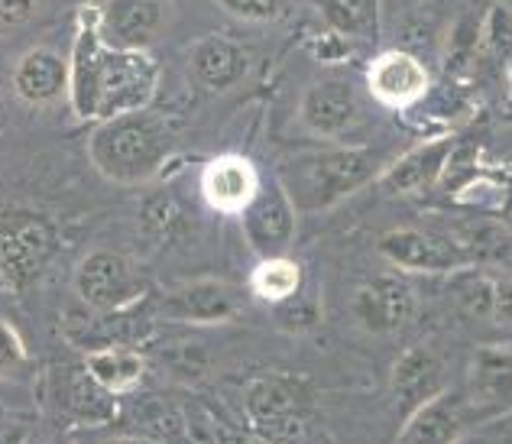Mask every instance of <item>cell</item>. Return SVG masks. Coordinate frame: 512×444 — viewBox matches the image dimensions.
<instances>
[{"label": "cell", "instance_id": "22", "mask_svg": "<svg viewBox=\"0 0 512 444\" xmlns=\"http://www.w3.org/2000/svg\"><path fill=\"white\" fill-rule=\"evenodd\" d=\"M85 367L114 396L133 393L146 376V360L140 351H133V344H111V347H98V351H88Z\"/></svg>", "mask_w": 512, "mask_h": 444}, {"label": "cell", "instance_id": "11", "mask_svg": "<svg viewBox=\"0 0 512 444\" xmlns=\"http://www.w3.org/2000/svg\"><path fill=\"white\" fill-rule=\"evenodd\" d=\"M107 46L111 43H107L101 30V7H82L75 17V39L69 52V104L78 120H94V85H98Z\"/></svg>", "mask_w": 512, "mask_h": 444}, {"label": "cell", "instance_id": "4", "mask_svg": "<svg viewBox=\"0 0 512 444\" xmlns=\"http://www.w3.org/2000/svg\"><path fill=\"white\" fill-rule=\"evenodd\" d=\"M250 432L273 444H305L308 438V389L292 373H263L244 396Z\"/></svg>", "mask_w": 512, "mask_h": 444}, {"label": "cell", "instance_id": "29", "mask_svg": "<svg viewBox=\"0 0 512 444\" xmlns=\"http://www.w3.org/2000/svg\"><path fill=\"white\" fill-rule=\"evenodd\" d=\"M0 360H4V370L20 367V363H26V347H23V338H20L17 328H13L7 318L0 321Z\"/></svg>", "mask_w": 512, "mask_h": 444}, {"label": "cell", "instance_id": "16", "mask_svg": "<svg viewBox=\"0 0 512 444\" xmlns=\"http://www.w3.org/2000/svg\"><path fill=\"white\" fill-rule=\"evenodd\" d=\"M201 198L205 205L218 214H244L247 205L260 192V172L250 163L247 156H237V153H227L211 159V163L201 169Z\"/></svg>", "mask_w": 512, "mask_h": 444}, {"label": "cell", "instance_id": "13", "mask_svg": "<svg viewBox=\"0 0 512 444\" xmlns=\"http://www.w3.org/2000/svg\"><path fill=\"white\" fill-rule=\"evenodd\" d=\"M159 312L182 325H224L240 315V295L221 279H192L172 286L159 302Z\"/></svg>", "mask_w": 512, "mask_h": 444}, {"label": "cell", "instance_id": "1", "mask_svg": "<svg viewBox=\"0 0 512 444\" xmlns=\"http://www.w3.org/2000/svg\"><path fill=\"white\" fill-rule=\"evenodd\" d=\"M383 176L380 153L367 146H338V150H308L279 159L276 179L286 188L299 214H321L357 195L363 185Z\"/></svg>", "mask_w": 512, "mask_h": 444}, {"label": "cell", "instance_id": "7", "mask_svg": "<svg viewBox=\"0 0 512 444\" xmlns=\"http://www.w3.org/2000/svg\"><path fill=\"white\" fill-rule=\"evenodd\" d=\"M380 253L402 273L457 276L474 266L451 231L438 234L422 231V227H396V231L380 237Z\"/></svg>", "mask_w": 512, "mask_h": 444}, {"label": "cell", "instance_id": "5", "mask_svg": "<svg viewBox=\"0 0 512 444\" xmlns=\"http://www.w3.org/2000/svg\"><path fill=\"white\" fill-rule=\"evenodd\" d=\"M159 91V62L150 49H117L107 46L98 85H94V120H111L120 114L146 111Z\"/></svg>", "mask_w": 512, "mask_h": 444}, {"label": "cell", "instance_id": "10", "mask_svg": "<svg viewBox=\"0 0 512 444\" xmlns=\"http://www.w3.org/2000/svg\"><path fill=\"white\" fill-rule=\"evenodd\" d=\"M172 13L175 0H107L101 7V30L117 49H150L166 36Z\"/></svg>", "mask_w": 512, "mask_h": 444}, {"label": "cell", "instance_id": "33", "mask_svg": "<svg viewBox=\"0 0 512 444\" xmlns=\"http://www.w3.org/2000/svg\"><path fill=\"white\" fill-rule=\"evenodd\" d=\"M30 441V425H23L20 419L4 422V444H26Z\"/></svg>", "mask_w": 512, "mask_h": 444}, {"label": "cell", "instance_id": "2", "mask_svg": "<svg viewBox=\"0 0 512 444\" xmlns=\"http://www.w3.org/2000/svg\"><path fill=\"white\" fill-rule=\"evenodd\" d=\"M91 166L114 185H143L159 176L172 156V127L146 111L101 120L88 140Z\"/></svg>", "mask_w": 512, "mask_h": 444}, {"label": "cell", "instance_id": "24", "mask_svg": "<svg viewBox=\"0 0 512 444\" xmlns=\"http://www.w3.org/2000/svg\"><path fill=\"white\" fill-rule=\"evenodd\" d=\"M65 409L75 422L85 425H107L114 422V415L120 412L117 396L107 386H101L88 367L69 373V386H65Z\"/></svg>", "mask_w": 512, "mask_h": 444}, {"label": "cell", "instance_id": "18", "mask_svg": "<svg viewBox=\"0 0 512 444\" xmlns=\"http://www.w3.org/2000/svg\"><path fill=\"white\" fill-rule=\"evenodd\" d=\"M451 159H454V140L448 133H441V137H431L415 146V150H409L406 156H399L396 163H389L376 182L383 185L386 195H419L428 192L448 172Z\"/></svg>", "mask_w": 512, "mask_h": 444}, {"label": "cell", "instance_id": "9", "mask_svg": "<svg viewBox=\"0 0 512 444\" xmlns=\"http://www.w3.org/2000/svg\"><path fill=\"white\" fill-rule=\"evenodd\" d=\"M354 318L370 334H396L409 325L415 295L409 279L399 273H376L354 292Z\"/></svg>", "mask_w": 512, "mask_h": 444}, {"label": "cell", "instance_id": "35", "mask_svg": "<svg viewBox=\"0 0 512 444\" xmlns=\"http://www.w3.org/2000/svg\"><path fill=\"white\" fill-rule=\"evenodd\" d=\"M52 444H75V441H65V438H62V441H52Z\"/></svg>", "mask_w": 512, "mask_h": 444}, {"label": "cell", "instance_id": "17", "mask_svg": "<svg viewBox=\"0 0 512 444\" xmlns=\"http://www.w3.org/2000/svg\"><path fill=\"white\" fill-rule=\"evenodd\" d=\"M360 114V94L357 88L344 82V78H328V82L308 85V91L299 101V120L305 130H312L315 137H341Z\"/></svg>", "mask_w": 512, "mask_h": 444}, {"label": "cell", "instance_id": "14", "mask_svg": "<svg viewBox=\"0 0 512 444\" xmlns=\"http://www.w3.org/2000/svg\"><path fill=\"white\" fill-rule=\"evenodd\" d=\"M467 402L477 419H503L512 412V351L503 344L477 347L467 373Z\"/></svg>", "mask_w": 512, "mask_h": 444}, {"label": "cell", "instance_id": "3", "mask_svg": "<svg viewBox=\"0 0 512 444\" xmlns=\"http://www.w3.org/2000/svg\"><path fill=\"white\" fill-rule=\"evenodd\" d=\"M59 253V231L46 214L7 208L0 218V282L7 292H23L46 273Z\"/></svg>", "mask_w": 512, "mask_h": 444}, {"label": "cell", "instance_id": "23", "mask_svg": "<svg viewBox=\"0 0 512 444\" xmlns=\"http://www.w3.org/2000/svg\"><path fill=\"white\" fill-rule=\"evenodd\" d=\"M457 244L467 250L470 263L512 266V227L496 218H470L451 227Z\"/></svg>", "mask_w": 512, "mask_h": 444}, {"label": "cell", "instance_id": "15", "mask_svg": "<svg viewBox=\"0 0 512 444\" xmlns=\"http://www.w3.org/2000/svg\"><path fill=\"white\" fill-rule=\"evenodd\" d=\"M367 85H370V94L383 107L402 111V107H415V104L425 101L431 75L425 69V62L415 56V52L386 49L370 62Z\"/></svg>", "mask_w": 512, "mask_h": 444}, {"label": "cell", "instance_id": "31", "mask_svg": "<svg viewBox=\"0 0 512 444\" xmlns=\"http://www.w3.org/2000/svg\"><path fill=\"white\" fill-rule=\"evenodd\" d=\"M39 0H0V20L10 30V26H20L23 20H30V13L36 10Z\"/></svg>", "mask_w": 512, "mask_h": 444}, {"label": "cell", "instance_id": "21", "mask_svg": "<svg viewBox=\"0 0 512 444\" xmlns=\"http://www.w3.org/2000/svg\"><path fill=\"white\" fill-rule=\"evenodd\" d=\"M72 85V69L69 59H62L56 49L36 46L17 62L13 69V88L23 101L30 104H52L62 94H69Z\"/></svg>", "mask_w": 512, "mask_h": 444}, {"label": "cell", "instance_id": "30", "mask_svg": "<svg viewBox=\"0 0 512 444\" xmlns=\"http://www.w3.org/2000/svg\"><path fill=\"white\" fill-rule=\"evenodd\" d=\"M493 321L512 325V276L493 279Z\"/></svg>", "mask_w": 512, "mask_h": 444}, {"label": "cell", "instance_id": "8", "mask_svg": "<svg viewBox=\"0 0 512 444\" xmlns=\"http://www.w3.org/2000/svg\"><path fill=\"white\" fill-rule=\"evenodd\" d=\"M295 221H299V208L292 205V198L279 185V179L263 182L247 211L240 214L247 244L260 260L286 257L295 240Z\"/></svg>", "mask_w": 512, "mask_h": 444}, {"label": "cell", "instance_id": "27", "mask_svg": "<svg viewBox=\"0 0 512 444\" xmlns=\"http://www.w3.org/2000/svg\"><path fill=\"white\" fill-rule=\"evenodd\" d=\"M218 4L244 23H276L289 10V0H218Z\"/></svg>", "mask_w": 512, "mask_h": 444}, {"label": "cell", "instance_id": "28", "mask_svg": "<svg viewBox=\"0 0 512 444\" xmlns=\"http://www.w3.org/2000/svg\"><path fill=\"white\" fill-rule=\"evenodd\" d=\"M175 224H179V208H175V201L169 195H153L146 198V208H143V227L150 231L153 237L166 240Z\"/></svg>", "mask_w": 512, "mask_h": 444}, {"label": "cell", "instance_id": "36", "mask_svg": "<svg viewBox=\"0 0 512 444\" xmlns=\"http://www.w3.org/2000/svg\"><path fill=\"white\" fill-rule=\"evenodd\" d=\"M509 114H512V94H509Z\"/></svg>", "mask_w": 512, "mask_h": 444}, {"label": "cell", "instance_id": "20", "mask_svg": "<svg viewBox=\"0 0 512 444\" xmlns=\"http://www.w3.org/2000/svg\"><path fill=\"white\" fill-rule=\"evenodd\" d=\"M393 402L402 415H412L428 399L444 393V363L431 347L415 344L396 360L393 376H389Z\"/></svg>", "mask_w": 512, "mask_h": 444}, {"label": "cell", "instance_id": "26", "mask_svg": "<svg viewBox=\"0 0 512 444\" xmlns=\"http://www.w3.org/2000/svg\"><path fill=\"white\" fill-rule=\"evenodd\" d=\"M302 286H305V273L292 257H266L250 273V292L269 305H282L295 299Z\"/></svg>", "mask_w": 512, "mask_h": 444}, {"label": "cell", "instance_id": "25", "mask_svg": "<svg viewBox=\"0 0 512 444\" xmlns=\"http://www.w3.org/2000/svg\"><path fill=\"white\" fill-rule=\"evenodd\" d=\"M328 30L344 39L376 43L380 36V0H318Z\"/></svg>", "mask_w": 512, "mask_h": 444}, {"label": "cell", "instance_id": "32", "mask_svg": "<svg viewBox=\"0 0 512 444\" xmlns=\"http://www.w3.org/2000/svg\"><path fill=\"white\" fill-rule=\"evenodd\" d=\"M218 425H221V444H273V441L260 438L256 432H240V428L227 425V422H221V419H218Z\"/></svg>", "mask_w": 512, "mask_h": 444}, {"label": "cell", "instance_id": "12", "mask_svg": "<svg viewBox=\"0 0 512 444\" xmlns=\"http://www.w3.org/2000/svg\"><path fill=\"white\" fill-rule=\"evenodd\" d=\"M474 419L477 415L470 409L467 393L444 389V393L428 399L412 415H406L393 444H457L470 435Z\"/></svg>", "mask_w": 512, "mask_h": 444}, {"label": "cell", "instance_id": "6", "mask_svg": "<svg viewBox=\"0 0 512 444\" xmlns=\"http://www.w3.org/2000/svg\"><path fill=\"white\" fill-rule=\"evenodd\" d=\"M146 289L150 282L140 269L114 250H91L75 266V295L91 312H133L146 299Z\"/></svg>", "mask_w": 512, "mask_h": 444}, {"label": "cell", "instance_id": "34", "mask_svg": "<svg viewBox=\"0 0 512 444\" xmlns=\"http://www.w3.org/2000/svg\"><path fill=\"white\" fill-rule=\"evenodd\" d=\"M457 444H512V438H500V435H490V432H480V435H467Z\"/></svg>", "mask_w": 512, "mask_h": 444}, {"label": "cell", "instance_id": "19", "mask_svg": "<svg viewBox=\"0 0 512 444\" xmlns=\"http://www.w3.org/2000/svg\"><path fill=\"white\" fill-rule=\"evenodd\" d=\"M247 69H250L247 49L227 36L218 33L201 36L188 49V75L208 94H221L227 88H234L247 75Z\"/></svg>", "mask_w": 512, "mask_h": 444}]
</instances>
